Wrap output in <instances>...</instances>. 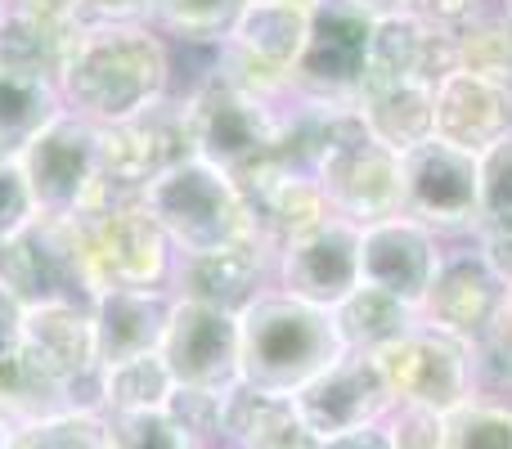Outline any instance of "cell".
Here are the masks:
<instances>
[{"label":"cell","instance_id":"7c38bea8","mask_svg":"<svg viewBox=\"0 0 512 449\" xmlns=\"http://www.w3.org/2000/svg\"><path fill=\"white\" fill-rule=\"evenodd\" d=\"M270 288L319 310H337L360 288V229L351 221H324L274 252Z\"/></svg>","mask_w":512,"mask_h":449},{"label":"cell","instance_id":"4fadbf2b","mask_svg":"<svg viewBox=\"0 0 512 449\" xmlns=\"http://www.w3.org/2000/svg\"><path fill=\"white\" fill-rule=\"evenodd\" d=\"M292 405H297V418L319 441H333V436L387 423L396 400H391L373 355L342 351L315 382H306V387L292 396Z\"/></svg>","mask_w":512,"mask_h":449},{"label":"cell","instance_id":"9a60e30c","mask_svg":"<svg viewBox=\"0 0 512 449\" xmlns=\"http://www.w3.org/2000/svg\"><path fill=\"white\" fill-rule=\"evenodd\" d=\"M441 256L445 238L405 212L360 229V283L405 301L414 315L423 306L427 288H432L436 270H441Z\"/></svg>","mask_w":512,"mask_h":449},{"label":"cell","instance_id":"ffe728a7","mask_svg":"<svg viewBox=\"0 0 512 449\" xmlns=\"http://www.w3.org/2000/svg\"><path fill=\"white\" fill-rule=\"evenodd\" d=\"M176 310L171 288H104L90 306L95 315L99 369H113L135 355H153L162 346L167 319Z\"/></svg>","mask_w":512,"mask_h":449},{"label":"cell","instance_id":"4dcf8cb0","mask_svg":"<svg viewBox=\"0 0 512 449\" xmlns=\"http://www.w3.org/2000/svg\"><path fill=\"white\" fill-rule=\"evenodd\" d=\"M108 445L113 449H198L185 432H180V423L167 414V409L108 418Z\"/></svg>","mask_w":512,"mask_h":449},{"label":"cell","instance_id":"d6a6232c","mask_svg":"<svg viewBox=\"0 0 512 449\" xmlns=\"http://www.w3.org/2000/svg\"><path fill=\"white\" fill-rule=\"evenodd\" d=\"M72 27H77V32H104V27H153V0H77Z\"/></svg>","mask_w":512,"mask_h":449},{"label":"cell","instance_id":"5bb4252c","mask_svg":"<svg viewBox=\"0 0 512 449\" xmlns=\"http://www.w3.org/2000/svg\"><path fill=\"white\" fill-rule=\"evenodd\" d=\"M158 355L171 369L176 387H203V391L234 387L239 382V315L176 297Z\"/></svg>","mask_w":512,"mask_h":449},{"label":"cell","instance_id":"9c48e42d","mask_svg":"<svg viewBox=\"0 0 512 449\" xmlns=\"http://www.w3.org/2000/svg\"><path fill=\"white\" fill-rule=\"evenodd\" d=\"M405 176V216L441 234L445 243H463L481 229V176L477 153H463L445 140H423L400 153Z\"/></svg>","mask_w":512,"mask_h":449},{"label":"cell","instance_id":"d6986e66","mask_svg":"<svg viewBox=\"0 0 512 449\" xmlns=\"http://www.w3.org/2000/svg\"><path fill=\"white\" fill-rule=\"evenodd\" d=\"M432 135L481 158L486 149H495L499 140L512 135V90L454 68L450 77L436 86Z\"/></svg>","mask_w":512,"mask_h":449},{"label":"cell","instance_id":"484cf974","mask_svg":"<svg viewBox=\"0 0 512 449\" xmlns=\"http://www.w3.org/2000/svg\"><path fill=\"white\" fill-rule=\"evenodd\" d=\"M248 0H153V27L171 45H198L212 50L225 41L234 18L243 14Z\"/></svg>","mask_w":512,"mask_h":449},{"label":"cell","instance_id":"ba28073f","mask_svg":"<svg viewBox=\"0 0 512 449\" xmlns=\"http://www.w3.org/2000/svg\"><path fill=\"white\" fill-rule=\"evenodd\" d=\"M382 369L396 409H423V414L450 418L463 405L477 400L472 387V346L436 333L427 324H414L396 346L373 355Z\"/></svg>","mask_w":512,"mask_h":449},{"label":"cell","instance_id":"e0dca14e","mask_svg":"<svg viewBox=\"0 0 512 449\" xmlns=\"http://www.w3.org/2000/svg\"><path fill=\"white\" fill-rule=\"evenodd\" d=\"M450 72H454V32L427 23L423 14L373 23L369 68H364L360 86H400V81H418V86L436 90Z\"/></svg>","mask_w":512,"mask_h":449},{"label":"cell","instance_id":"ee69618b","mask_svg":"<svg viewBox=\"0 0 512 449\" xmlns=\"http://www.w3.org/2000/svg\"><path fill=\"white\" fill-rule=\"evenodd\" d=\"M0 9H5V0H0Z\"/></svg>","mask_w":512,"mask_h":449},{"label":"cell","instance_id":"f35d334b","mask_svg":"<svg viewBox=\"0 0 512 449\" xmlns=\"http://www.w3.org/2000/svg\"><path fill=\"white\" fill-rule=\"evenodd\" d=\"M18 342H23V306L0 288V355H9Z\"/></svg>","mask_w":512,"mask_h":449},{"label":"cell","instance_id":"e575fe53","mask_svg":"<svg viewBox=\"0 0 512 449\" xmlns=\"http://www.w3.org/2000/svg\"><path fill=\"white\" fill-rule=\"evenodd\" d=\"M472 243H477V252L486 256V265L512 292V216H504V221H486L477 234H472Z\"/></svg>","mask_w":512,"mask_h":449},{"label":"cell","instance_id":"52a82bcc","mask_svg":"<svg viewBox=\"0 0 512 449\" xmlns=\"http://www.w3.org/2000/svg\"><path fill=\"white\" fill-rule=\"evenodd\" d=\"M95 297L104 288H171L176 247L140 198H117L77 216Z\"/></svg>","mask_w":512,"mask_h":449},{"label":"cell","instance_id":"44dd1931","mask_svg":"<svg viewBox=\"0 0 512 449\" xmlns=\"http://www.w3.org/2000/svg\"><path fill=\"white\" fill-rule=\"evenodd\" d=\"M355 113H360L364 131H369L373 140H382L391 153H409L423 140H432L436 90L418 86V81H400V86H360Z\"/></svg>","mask_w":512,"mask_h":449},{"label":"cell","instance_id":"1f68e13d","mask_svg":"<svg viewBox=\"0 0 512 449\" xmlns=\"http://www.w3.org/2000/svg\"><path fill=\"white\" fill-rule=\"evenodd\" d=\"M481 176V225L512 216V135L477 158Z\"/></svg>","mask_w":512,"mask_h":449},{"label":"cell","instance_id":"277c9868","mask_svg":"<svg viewBox=\"0 0 512 449\" xmlns=\"http://www.w3.org/2000/svg\"><path fill=\"white\" fill-rule=\"evenodd\" d=\"M140 203L171 238L176 256H207L256 238L239 180L203 158H185L167 167L140 194Z\"/></svg>","mask_w":512,"mask_h":449},{"label":"cell","instance_id":"f1b7e54d","mask_svg":"<svg viewBox=\"0 0 512 449\" xmlns=\"http://www.w3.org/2000/svg\"><path fill=\"white\" fill-rule=\"evenodd\" d=\"M445 449H512V405L472 400L445 418Z\"/></svg>","mask_w":512,"mask_h":449},{"label":"cell","instance_id":"60d3db41","mask_svg":"<svg viewBox=\"0 0 512 449\" xmlns=\"http://www.w3.org/2000/svg\"><path fill=\"white\" fill-rule=\"evenodd\" d=\"M9 441H14V423H5V418H0V449H9Z\"/></svg>","mask_w":512,"mask_h":449},{"label":"cell","instance_id":"603a6c76","mask_svg":"<svg viewBox=\"0 0 512 449\" xmlns=\"http://www.w3.org/2000/svg\"><path fill=\"white\" fill-rule=\"evenodd\" d=\"M72 36H77V27H54L32 14H18V9H0V68L59 81Z\"/></svg>","mask_w":512,"mask_h":449},{"label":"cell","instance_id":"7bdbcfd3","mask_svg":"<svg viewBox=\"0 0 512 449\" xmlns=\"http://www.w3.org/2000/svg\"><path fill=\"white\" fill-rule=\"evenodd\" d=\"M508 310H512V292H508Z\"/></svg>","mask_w":512,"mask_h":449},{"label":"cell","instance_id":"5b68a950","mask_svg":"<svg viewBox=\"0 0 512 449\" xmlns=\"http://www.w3.org/2000/svg\"><path fill=\"white\" fill-rule=\"evenodd\" d=\"M14 162L45 221H77L104 194V131L68 108H59L14 153Z\"/></svg>","mask_w":512,"mask_h":449},{"label":"cell","instance_id":"cb8c5ba5","mask_svg":"<svg viewBox=\"0 0 512 449\" xmlns=\"http://www.w3.org/2000/svg\"><path fill=\"white\" fill-rule=\"evenodd\" d=\"M171 396H176V378H171L158 351L122 360L113 369H99V414L104 418L153 414V409H167Z\"/></svg>","mask_w":512,"mask_h":449},{"label":"cell","instance_id":"f546056e","mask_svg":"<svg viewBox=\"0 0 512 449\" xmlns=\"http://www.w3.org/2000/svg\"><path fill=\"white\" fill-rule=\"evenodd\" d=\"M472 387L477 400L512 405V310L472 346Z\"/></svg>","mask_w":512,"mask_h":449},{"label":"cell","instance_id":"ac0fdd59","mask_svg":"<svg viewBox=\"0 0 512 449\" xmlns=\"http://www.w3.org/2000/svg\"><path fill=\"white\" fill-rule=\"evenodd\" d=\"M270 265L274 256L261 243H234L207 256H176V274H171V292L180 301H198V306L225 310V315H243L265 288H270Z\"/></svg>","mask_w":512,"mask_h":449},{"label":"cell","instance_id":"8fae6325","mask_svg":"<svg viewBox=\"0 0 512 449\" xmlns=\"http://www.w3.org/2000/svg\"><path fill=\"white\" fill-rule=\"evenodd\" d=\"M508 310V283L486 265L472 238L445 243L441 270L418 306V324L454 337L463 346H477Z\"/></svg>","mask_w":512,"mask_h":449},{"label":"cell","instance_id":"836d02e7","mask_svg":"<svg viewBox=\"0 0 512 449\" xmlns=\"http://www.w3.org/2000/svg\"><path fill=\"white\" fill-rule=\"evenodd\" d=\"M36 221V203L14 158H0V243Z\"/></svg>","mask_w":512,"mask_h":449},{"label":"cell","instance_id":"7402d4cb","mask_svg":"<svg viewBox=\"0 0 512 449\" xmlns=\"http://www.w3.org/2000/svg\"><path fill=\"white\" fill-rule=\"evenodd\" d=\"M333 324H337V337H342V351L382 355L387 346H396L400 337L418 324V315L405 306V301L360 283V288L333 310Z\"/></svg>","mask_w":512,"mask_h":449},{"label":"cell","instance_id":"30bf717a","mask_svg":"<svg viewBox=\"0 0 512 449\" xmlns=\"http://www.w3.org/2000/svg\"><path fill=\"white\" fill-rule=\"evenodd\" d=\"M373 18L360 14L351 0H315L310 9L306 50L292 72V95L315 104L355 108L364 68H369Z\"/></svg>","mask_w":512,"mask_h":449},{"label":"cell","instance_id":"8992f818","mask_svg":"<svg viewBox=\"0 0 512 449\" xmlns=\"http://www.w3.org/2000/svg\"><path fill=\"white\" fill-rule=\"evenodd\" d=\"M315 180L328 198V212L337 221H351L355 229L391 221V216L405 212L400 153H391L382 140H373L355 108H346L328 149L319 153Z\"/></svg>","mask_w":512,"mask_h":449},{"label":"cell","instance_id":"7a4b0ae2","mask_svg":"<svg viewBox=\"0 0 512 449\" xmlns=\"http://www.w3.org/2000/svg\"><path fill=\"white\" fill-rule=\"evenodd\" d=\"M342 355L333 310L265 288L239 315V382L265 396H297Z\"/></svg>","mask_w":512,"mask_h":449},{"label":"cell","instance_id":"ab89813d","mask_svg":"<svg viewBox=\"0 0 512 449\" xmlns=\"http://www.w3.org/2000/svg\"><path fill=\"white\" fill-rule=\"evenodd\" d=\"M360 14H369L373 23H387V18H405L418 14V0H351Z\"/></svg>","mask_w":512,"mask_h":449},{"label":"cell","instance_id":"d590c367","mask_svg":"<svg viewBox=\"0 0 512 449\" xmlns=\"http://www.w3.org/2000/svg\"><path fill=\"white\" fill-rule=\"evenodd\" d=\"M490 9H495V0H418V14L427 23L445 27V32H459V27H468L472 18L490 14Z\"/></svg>","mask_w":512,"mask_h":449},{"label":"cell","instance_id":"74e56055","mask_svg":"<svg viewBox=\"0 0 512 449\" xmlns=\"http://www.w3.org/2000/svg\"><path fill=\"white\" fill-rule=\"evenodd\" d=\"M324 449H396V445H391L387 423H373V427H360V432L333 436V441H324Z\"/></svg>","mask_w":512,"mask_h":449},{"label":"cell","instance_id":"3957f363","mask_svg":"<svg viewBox=\"0 0 512 449\" xmlns=\"http://www.w3.org/2000/svg\"><path fill=\"white\" fill-rule=\"evenodd\" d=\"M176 95L185 104V131L194 158L212 162L234 180H243L248 171L274 158V140H279L288 99L283 104L279 99H261L256 90L225 77L216 68V59L194 86L176 90Z\"/></svg>","mask_w":512,"mask_h":449},{"label":"cell","instance_id":"b9f144b4","mask_svg":"<svg viewBox=\"0 0 512 449\" xmlns=\"http://www.w3.org/2000/svg\"><path fill=\"white\" fill-rule=\"evenodd\" d=\"M495 9H499V14H504L508 23H512V0H495Z\"/></svg>","mask_w":512,"mask_h":449},{"label":"cell","instance_id":"2e32d148","mask_svg":"<svg viewBox=\"0 0 512 449\" xmlns=\"http://www.w3.org/2000/svg\"><path fill=\"white\" fill-rule=\"evenodd\" d=\"M23 346L68 387L72 409H81L86 391L90 409H99V351H95V315L81 301H41L23 310Z\"/></svg>","mask_w":512,"mask_h":449},{"label":"cell","instance_id":"6da1fadb","mask_svg":"<svg viewBox=\"0 0 512 449\" xmlns=\"http://www.w3.org/2000/svg\"><path fill=\"white\" fill-rule=\"evenodd\" d=\"M54 86L63 108L99 131L135 122L176 95V45L158 27L77 32Z\"/></svg>","mask_w":512,"mask_h":449},{"label":"cell","instance_id":"83f0119b","mask_svg":"<svg viewBox=\"0 0 512 449\" xmlns=\"http://www.w3.org/2000/svg\"><path fill=\"white\" fill-rule=\"evenodd\" d=\"M9 449H113V445H108V418L99 409H63V414L14 427Z\"/></svg>","mask_w":512,"mask_h":449},{"label":"cell","instance_id":"d4e9b609","mask_svg":"<svg viewBox=\"0 0 512 449\" xmlns=\"http://www.w3.org/2000/svg\"><path fill=\"white\" fill-rule=\"evenodd\" d=\"M59 108L63 99L54 81L0 68V158H14Z\"/></svg>","mask_w":512,"mask_h":449},{"label":"cell","instance_id":"8d00e7d4","mask_svg":"<svg viewBox=\"0 0 512 449\" xmlns=\"http://www.w3.org/2000/svg\"><path fill=\"white\" fill-rule=\"evenodd\" d=\"M5 9L32 14V18H41V23H54V27H72L77 0H5Z\"/></svg>","mask_w":512,"mask_h":449},{"label":"cell","instance_id":"4316f807","mask_svg":"<svg viewBox=\"0 0 512 449\" xmlns=\"http://www.w3.org/2000/svg\"><path fill=\"white\" fill-rule=\"evenodd\" d=\"M454 68L512 90V23L499 9L454 32Z\"/></svg>","mask_w":512,"mask_h":449}]
</instances>
